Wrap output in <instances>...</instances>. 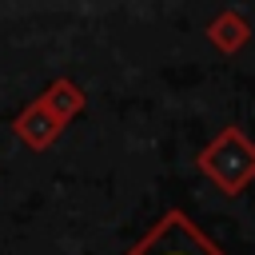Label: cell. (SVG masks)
<instances>
[{
    "mask_svg": "<svg viewBox=\"0 0 255 255\" xmlns=\"http://www.w3.org/2000/svg\"><path fill=\"white\" fill-rule=\"evenodd\" d=\"M195 167L223 191V195H239L251 179H255V143L247 139V131L239 124H227L223 131H215L199 155Z\"/></svg>",
    "mask_w": 255,
    "mask_h": 255,
    "instance_id": "6da1fadb",
    "label": "cell"
},
{
    "mask_svg": "<svg viewBox=\"0 0 255 255\" xmlns=\"http://www.w3.org/2000/svg\"><path fill=\"white\" fill-rule=\"evenodd\" d=\"M124 255H227V251L215 247L179 207H167Z\"/></svg>",
    "mask_w": 255,
    "mask_h": 255,
    "instance_id": "7a4b0ae2",
    "label": "cell"
},
{
    "mask_svg": "<svg viewBox=\"0 0 255 255\" xmlns=\"http://www.w3.org/2000/svg\"><path fill=\"white\" fill-rule=\"evenodd\" d=\"M12 131H16V139L24 143V147H32V151H44V147H52L56 143V135L64 131V124L48 112V104L36 96L32 104H24L20 112H16V120H12Z\"/></svg>",
    "mask_w": 255,
    "mask_h": 255,
    "instance_id": "3957f363",
    "label": "cell"
},
{
    "mask_svg": "<svg viewBox=\"0 0 255 255\" xmlns=\"http://www.w3.org/2000/svg\"><path fill=\"white\" fill-rule=\"evenodd\" d=\"M207 40H211V48H219L223 56H235V52H243V44L251 40V24H247L235 8H223V12L207 24Z\"/></svg>",
    "mask_w": 255,
    "mask_h": 255,
    "instance_id": "277c9868",
    "label": "cell"
},
{
    "mask_svg": "<svg viewBox=\"0 0 255 255\" xmlns=\"http://www.w3.org/2000/svg\"><path fill=\"white\" fill-rule=\"evenodd\" d=\"M40 100L48 104V112H52L60 124H72V120L84 112V104H88L84 88H80L76 80H68V76H56V80L44 88V96H40Z\"/></svg>",
    "mask_w": 255,
    "mask_h": 255,
    "instance_id": "5b68a950",
    "label": "cell"
}]
</instances>
